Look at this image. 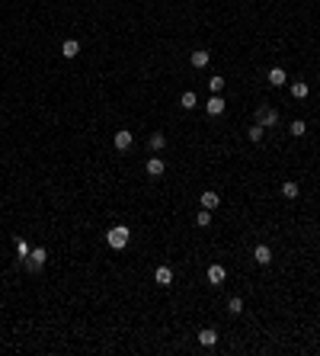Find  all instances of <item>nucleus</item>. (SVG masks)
Masks as SVG:
<instances>
[{
	"mask_svg": "<svg viewBox=\"0 0 320 356\" xmlns=\"http://www.w3.org/2000/svg\"><path fill=\"white\" fill-rule=\"evenodd\" d=\"M298 193H301V186H298L295 180H285L282 183V196L285 199H298Z\"/></svg>",
	"mask_w": 320,
	"mask_h": 356,
	"instance_id": "15",
	"label": "nucleus"
},
{
	"mask_svg": "<svg viewBox=\"0 0 320 356\" xmlns=\"http://www.w3.org/2000/svg\"><path fill=\"white\" fill-rule=\"evenodd\" d=\"M208 87H212V93H221V87H224V77H208Z\"/></svg>",
	"mask_w": 320,
	"mask_h": 356,
	"instance_id": "23",
	"label": "nucleus"
},
{
	"mask_svg": "<svg viewBox=\"0 0 320 356\" xmlns=\"http://www.w3.org/2000/svg\"><path fill=\"white\" fill-rule=\"evenodd\" d=\"M196 225H198V228H208V225H212V212H208V209H202V212L196 215Z\"/></svg>",
	"mask_w": 320,
	"mask_h": 356,
	"instance_id": "20",
	"label": "nucleus"
},
{
	"mask_svg": "<svg viewBox=\"0 0 320 356\" xmlns=\"http://www.w3.org/2000/svg\"><path fill=\"white\" fill-rule=\"evenodd\" d=\"M147 145H151V151H163V145H167V135H163V132H154L151 138H147Z\"/></svg>",
	"mask_w": 320,
	"mask_h": 356,
	"instance_id": "16",
	"label": "nucleus"
},
{
	"mask_svg": "<svg viewBox=\"0 0 320 356\" xmlns=\"http://www.w3.org/2000/svg\"><path fill=\"white\" fill-rule=\"evenodd\" d=\"M198 202H202V209L214 212V209H218V202H221V199H218V193H214V189H205V193H202V199H198Z\"/></svg>",
	"mask_w": 320,
	"mask_h": 356,
	"instance_id": "8",
	"label": "nucleus"
},
{
	"mask_svg": "<svg viewBox=\"0 0 320 356\" xmlns=\"http://www.w3.org/2000/svg\"><path fill=\"white\" fill-rule=\"evenodd\" d=\"M253 260H256L259 266H266V263H272V250H269L266 244H256V247H253Z\"/></svg>",
	"mask_w": 320,
	"mask_h": 356,
	"instance_id": "6",
	"label": "nucleus"
},
{
	"mask_svg": "<svg viewBox=\"0 0 320 356\" xmlns=\"http://www.w3.org/2000/svg\"><path fill=\"white\" fill-rule=\"evenodd\" d=\"M228 311H231V315H240V311H244V302H240L237 295H234V299H228Z\"/></svg>",
	"mask_w": 320,
	"mask_h": 356,
	"instance_id": "22",
	"label": "nucleus"
},
{
	"mask_svg": "<svg viewBox=\"0 0 320 356\" xmlns=\"http://www.w3.org/2000/svg\"><path fill=\"white\" fill-rule=\"evenodd\" d=\"M269 84H272V87H285V84H288L285 68H272V71H269Z\"/></svg>",
	"mask_w": 320,
	"mask_h": 356,
	"instance_id": "10",
	"label": "nucleus"
},
{
	"mask_svg": "<svg viewBox=\"0 0 320 356\" xmlns=\"http://www.w3.org/2000/svg\"><path fill=\"white\" fill-rule=\"evenodd\" d=\"M224 106H228V103H224L218 93H212V96H208V103H205V112H208V116H221Z\"/></svg>",
	"mask_w": 320,
	"mask_h": 356,
	"instance_id": "5",
	"label": "nucleus"
},
{
	"mask_svg": "<svg viewBox=\"0 0 320 356\" xmlns=\"http://www.w3.org/2000/svg\"><path fill=\"white\" fill-rule=\"evenodd\" d=\"M61 55H64V58H77V55H80V42H77V39H68V42L61 45Z\"/></svg>",
	"mask_w": 320,
	"mask_h": 356,
	"instance_id": "14",
	"label": "nucleus"
},
{
	"mask_svg": "<svg viewBox=\"0 0 320 356\" xmlns=\"http://www.w3.org/2000/svg\"><path fill=\"white\" fill-rule=\"evenodd\" d=\"M291 96H295V100H304L307 96V84L304 80H295V84H291Z\"/></svg>",
	"mask_w": 320,
	"mask_h": 356,
	"instance_id": "17",
	"label": "nucleus"
},
{
	"mask_svg": "<svg viewBox=\"0 0 320 356\" xmlns=\"http://www.w3.org/2000/svg\"><path fill=\"white\" fill-rule=\"evenodd\" d=\"M198 343H202V347H214V343H218V334H214L212 327H202V331H198Z\"/></svg>",
	"mask_w": 320,
	"mask_h": 356,
	"instance_id": "12",
	"label": "nucleus"
},
{
	"mask_svg": "<svg viewBox=\"0 0 320 356\" xmlns=\"http://www.w3.org/2000/svg\"><path fill=\"white\" fill-rule=\"evenodd\" d=\"M224 279H228V270H224L221 263L208 266V282H212V286H224Z\"/></svg>",
	"mask_w": 320,
	"mask_h": 356,
	"instance_id": "4",
	"label": "nucleus"
},
{
	"mask_svg": "<svg viewBox=\"0 0 320 356\" xmlns=\"http://www.w3.org/2000/svg\"><path fill=\"white\" fill-rule=\"evenodd\" d=\"M275 122H279V112H275L272 106H266V103H263V106L256 109V125H263V129H272Z\"/></svg>",
	"mask_w": 320,
	"mask_h": 356,
	"instance_id": "2",
	"label": "nucleus"
},
{
	"mask_svg": "<svg viewBox=\"0 0 320 356\" xmlns=\"http://www.w3.org/2000/svg\"><path fill=\"white\" fill-rule=\"evenodd\" d=\"M196 103H198V100H196V93H192V90H186V93H183V100H179V106H183V109H192Z\"/></svg>",
	"mask_w": 320,
	"mask_h": 356,
	"instance_id": "21",
	"label": "nucleus"
},
{
	"mask_svg": "<svg viewBox=\"0 0 320 356\" xmlns=\"http://www.w3.org/2000/svg\"><path fill=\"white\" fill-rule=\"evenodd\" d=\"M45 260H48V250H45V247H32L29 260H26V270H29V273H38L42 266H45Z\"/></svg>",
	"mask_w": 320,
	"mask_h": 356,
	"instance_id": "3",
	"label": "nucleus"
},
{
	"mask_svg": "<svg viewBox=\"0 0 320 356\" xmlns=\"http://www.w3.org/2000/svg\"><path fill=\"white\" fill-rule=\"evenodd\" d=\"M263 132H266L263 125H250V129H247V138H250L253 145H259V141H263Z\"/></svg>",
	"mask_w": 320,
	"mask_h": 356,
	"instance_id": "18",
	"label": "nucleus"
},
{
	"mask_svg": "<svg viewBox=\"0 0 320 356\" xmlns=\"http://www.w3.org/2000/svg\"><path fill=\"white\" fill-rule=\"evenodd\" d=\"M128 238H131V231L125 228V225H115V228H109V231H106V241H109V247H112V250H122L125 244H128Z\"/></svg>",
	"mask_w": 320,
	"mask_h": 356,
	"instance_id": "1",
	"label": "nucleus"
},
{
	"mask_svg": "<svg viewBox=\"0 0 320 356\" xmlns=\"http://www.w3.org/2000/svg\"><path fill=\"white\" fill-rule=\"evenodd\" d=\"M208 58H212V55H208L205 48H196L189 61H192V68H205V64H208Z\"/></svg>",
	"mask_w": 320,
	"mask_h": 356,
	"instance_id": "13",
	"label": "nucleus"
},
{
	"mask_svg": "<svg viewBox=\"0 0 320 356\" xmlns=\"http://www.w3.org/2000/svg\"><path fill=\"white\" fill-rule=\"evenodd\" d=\"M163 170H167L163 157H151V161H147V177H160Z\"/></svg>",
	"mask_w": 320,
	"mask_h": 356,
	"instance_id": "11",
	"label": "nucleus"
},
{
	"mask_svg": "<svg viewBox=\"0 0 320 356\" xmlns=\"http://www.w3.org/2000/svg\"><path fill=\"white\" fill-rule=\"evenodd\" d=\"M288 132H291V135H295V138H301V135H304V132H307V125H304V122H301V119H295V122H291V125H288Z\"/></svg>",
	"mask_w": 320,
	"mask_h": 356,
	"instance_id": "19",
	"label": "nucleus"
},
{
	"mask_svg": "<svg viewBox=\"0 0 320 356\" xmlns=\"http://www.w3.org/2000/svg\"><path fill=\"white\" fill-rule=\"evenodd\" d=\"M131 141H135V135H131L128 129L115 132V148H119V151H128V148H131Z\"/></svg>",
	"mask_w": 320,
	"mask_h": 356,
	"instance_id": "9",
	"label": "nucleus"
},
{
	"mask_svg": "<svg viewBox=\"0 0 320 356\" xmlns=\"http://www.w3.org/2000/svg\"><path fill=\"white\" fill-rule=\"evenodd\" d=\"M154 282H160V286H173V270H170V266H157V270H154Z\"/></svg>",
	"mask_w": 320,
	"mask_h": 356,
	"instance_id": "7",
	"label": "nucleus"
}]
</instances>
